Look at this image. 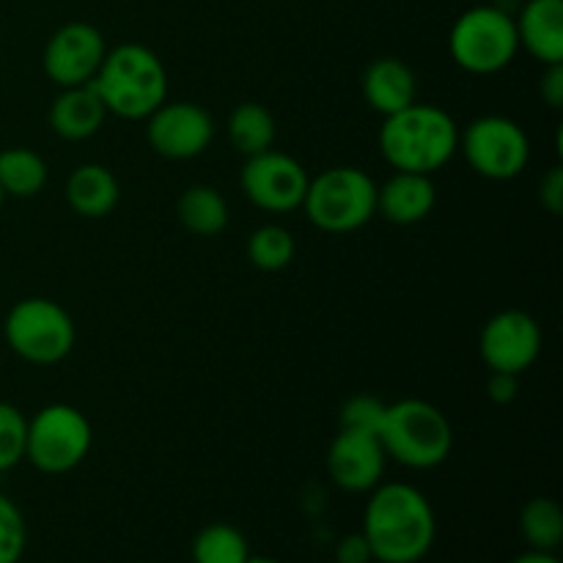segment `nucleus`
Wrapping results in <instances>:
<instances>
[{
  "instance_id": "obj_1",
  "label": "nucleus",
  "mask_w": 563,
  "mask_h": 563,
  "mask_svg": "<svg viewBox=\"0 0 563 563\" xmlns=\"http://www.w3.org/2000/svg\"><path fill=\"white\" fill-rule=\"evenodd\" d=\"M361 533L377 563H421L438 539V517L418 487L383 482L368 493Z\"/></svg>"
},
{
  "instance_id": "obj_2",
  "label": "nucleus",
  "mask_w": 563,
  "mask_h": 563,
  "mask_svg": "<svg viewBox=\"0 0 563 563\" xmlns=\"http://www.w3.org/2000/svg\"><path fill=\"white\" fill-rule=\"evenodd\" d=\"M377 143L394 170L432 176L460 152V126L449 110L412 102L399 113L385 115Z\"/></svg>"
},
{
  "instance_id": "obj_3",
  "label": "nucleus",
  "mask_w": 563,
  "mask_h": 563,
  "mask_svg": "<svg viewBox=\"0 0 563 563\" xmlns=\"http://www.w3.org/2000/svg\"><path fill=\"white\" fill-rule=\"evenodd\" d=\"M91 86L108 115L146 121L168 99V71L146 44L126 42L108 49Z\"/></svg>"
},
{
  "instance_id": "obj_4",
  "label": "nucleus",
  "mask_w": 563,
  "mask_h": 563,
  "mask_svg": "<svg viewBox=\"0 0 563 563\" xmlns=\"http://www.w3.org/2000/svg\"><path fill=\"white\" fill-rule=\"evenodd\" d=\"M379 443L388 460L410 471H434L454 451V429L432 401L401 399L385 410Z\"/></svg>"
},
{
  "instance_id": "obj_5",
  "label": "nucleus",
  "mask_w": 563,
  "mask_h": 563,
  "mask_svg": "<svg viewBox=\"0 0 563 563\" xmlns=\"http://www.w3.org/2000/svg\"><path fill=\"white\" fill-rule=\"evenodd\" d=\"M300 209L324 234H352L377 214V181L352 165L328 168L308 181Z\"/></svg>"
},
{
  "instance_id": "obj_6",
  "label": "nucleus",
  "mask_w": 563,
  "mask_h": 563,
  "mask_svg": "<svg viewBox=\"0 0 563 563\" xmlns=\"http://www.w3.org/2000/svg\"><path fill=\"white\" fill-rule=\"evenodd\" d=\"M3 339L20 361L55 366L75 350L77 328L69 311L49 297H25L5 313Z\"/></svg>"
},
{
  "instance_id": "obj_7",
  "label": "nucleus",
  "mask_w": 563,
  "mask_h": 563,
  "mask_svg": "<svg viewBox=\"0 0 563 563\" xmlns=\"http://www.w3.org/2000/svg\"><path fill=\"white\" fill-rule=\"evenodd\" d=\"M449 53L471 75H498L520 53L515 16L498 5H473L456 16L449 33Z\"/></svg>"
},
{
  "instance_id": "obj_8",
  "label": "nucleus",
  "mask_w": 563,
  "mask_h": 563,
  "mask_svg": "<svg viewBox=\"0 0 563 563\" xmlns=\"http://www.w3.org/2000/svg\"><path fill=\"white\" fill-rule=\"evenodd\" d=\"M93 443V429L77 407L47 405L27 418L25 462L44 476H64L86 462Z\"/></svg>"
},
{
  "instance_id": "obj_9",
  "label": "nucleus",
  "mask_w": 563,
  "mask_h": 563,
  "mask_svg": "<svg viewBox=\"0 0 563 563\" xmlns=\"http://www.w3.org/2000/svg\"><path fill=\"white\" fill-rule=\"evenodd\" d=\"M460 152L489 181H511L531 163L528 132L509 115H478L460 130Z\"/></svg>"
},
{
  "instance_id": "obj_10",
  "label": "nucleus",
  "mask_w": 563,
  "mask_h": 563,
  "mask_svg": "<svg viewBox=\"0 0 563 563\" xmlns=\"http://www.w3.org/2000/svg\"><path fill=\"white\" fill-rule=\"evenodd\" d=\"M308 170L291 154L269 148V152L245 157L240 174V187L247 201L269 214H286L302 207L308 192Z\"/></svg>"
},
{
  "instance_id": "obj_11",
  "label": "nucleus",
  "mask_w": 563,
  "mask_h": 563,
  "mask_svg": "<svg viewBox=\"0 0 563 563\" xmlns=\"http://www.w3.org/2000/svg\"><path fill=\"white\" fill-rule=\"evenodd\" d=\"M478 352L489 372L522 377L542 355V328L528 311H500L482 328Z\"/></svg>"
},
{
  "instance_id": "obj_12",
  "label": "nucleus",
  "mask_w": 563,
  "mask_h": 563,
  "mask_svg": "<svg viewBox=\"0 0 563 563\" xmlns=\"http://www.w3.org/2000/svg\"><path fill=\"white\" fill-rule=\"evenodd\" d=\"M108 55L102 31L91 22H66L44 44L42 66L58 88L88 86Z\"/></svg>"
},
{
  "instance_id": "obj_13",
  "label": "nucleus",
  "mask_w": 563,
  "mask_h": 563,
  "mask_svg": "<svg viewBox=\"0 0 563 563\" xmlns=\"http://www.w3.org/2000/svg\"><path fill=\"white\" fill-rule=\"evenodd\" d=\"M146 137L159 157L185 163L207 152L214 137V121L201 104L165 99L146 119Z\"/></svg>"
},
{
  "instance_id": "obj_14",
  "label": "nucleus",
  "mask_w": 563,
  "mask_h": 563,
  "mask_svg": "<svg viewBox=\"0 0 563 563\" xmlns=\"http://www.w3.org/2000/svg\"><path fill=\"white\" fill-rule=\"evenodd\" d=\"M385 454L379 434L339 429L328 449V476L339 489L350 495H366L383 484Z\"/></svg>"
},
{
  "instance_id": "obj_15",
  "label": "nucleus",
  "mask_w": 563,
  "mask_h": 563,
  "mask_svg": "<svg viewBox=\"0 0 563 563\" xmlns=\"http://www.w3.org/2000/svg\"><path fill=\"white\" fill-rule=\"evenodd\" d=\"M438 187L432 176L394 170L388 181L377 185V214L394 225L423 223L434 212Z\"/></svg>"
},
{
  "instance_id": "obj_16",
  "label": "nucleus",
  "mask_w": 563,
  "mask_h": 563,
  "mask_svg": "<svg viewBox=\"0 0 563 563\" xmlns=\"http://www.w3.org/2000/svg\"><path fill=\"white\" fill-rule=\"evenodd\" d=\"M104 119H108V110H104L102 99H99L97 88L91 82L88 86L60 88V93L47 110L49 130L71 143L88 141V137L97 135L104 126Z\"/></svg>"
},
{
  "instance_id": "obj_17",
  "label": "nucleus",
  "mask_w": 563,
  "mask_h": 563,
  "mask_svg": "<svg viewBox=\"0 0 563 563\" xmlns=\"http://www.w3.org/2000/svg\"><path fill=\"white\" fill-rule=\"evenodd\" d=\"M363 99L368 108L377 110L379 115H394L399 110L410 108L418 97V82L416 71L405 64L401 58L385 55V58L372 60L363 71L361 80Z\"/></svg>"
},
{
  "instance_id": "obj_18",
  "label": "nucleus",
  "mask_w": 563,
  "mask_h": 563,
  "mask_svg": "<svg viewBox=\"0 0 563 563\" xmlns=\"http://www.w3.org/2000/svg\"><path fill=\"white\" fill-rule=\"evenodd\" d=\"M520 47L539 64H563V0H528L515 20Z\"/></svg>"
},
{
  "instance_id": "obj_19",
  "label": "nucleus",
  "mask_w": 563,
  "mask_h": 563,
  "mask_svg": "<svg viewBox=\"0 0 563 563\" xmlns=\"http://www.w3.org/2000/svg\"><path fill=\"white\" fill-rule=\"evenodd\" d=\"M64 196L75 214L86 220H102L119 207L121 187L110 168L99 163H82L66 179Z\"/></svg>"
},
{
  "instance_id": "obj_20",
  "label": "nucleus",
  "mask_w": 563,
  "mask_h": 563,
  "mask_svg": "<svg viewBox=\"0 0 563 563\" xmlns=\"http://www.w3.org/2000/svg\"><path fill=\"white\" fill-rule=\"evenodd\" d=\"M179 223L196 236H220L229 225V203L223 192L212 185L187 187L176 203Z\"/></svg>"
},
{
  "instance_id": "obj_21",
  "label": "nucleus",
  "mask_w": 563,
  "mask_h": 563,
  "mask_svg": "<svg viewBox=\"0 0 563 563\" xmlns=\"http://www.w3.org/2000/svg\"><path fill=\"white\" fill-rule=\"evenodd\" d=\"M229 141L242 157H256V154L275 148L278 137V124L267 104L262 102H242L231 110L229 115Z\"/></svg>"
},
{
  "instance_id": "obj_22",
  "label": "nucleus",
  "mask_w": 563,
  "mask_h": 563,
  "mask_svg": "<svg viewBox=\"0 0 563 563\" xmlns=\"http://www.w3.org/2000/svg\"><path fill=\"white\" fill-rule=\"evenodd\" d=\"M47 163L42 154L25 146L0 152V190L5 198H36L47 187Z\"/></svg>"
},
{
  "instance_id": "obj_23",
  "label": "nucleus",
  "mask_w": 563,
  "mask_h": 563,
  "mask_svg": "<svg viewBox=\"0 0 563 563\" xmlns=\"http://www.w3.org/2000/svg\"><path fill=\"white\" fill-rule=\"evenodd\" d=\"M520 533L531 550L555 553L563 542V509L553 498H531L520 511Z\"/></svg>"
},
{
  "instance_id": "obj_24",
  "label": "nucleus",
  "mask_w": 563,
  "mask_h": 563,
  "mask_svg": "<svg viewBox=\"0 0 563 563\" xmlns=\"http://www.w3.org/2000/svg\"><path fill=\"white\" fill-rule=\"evenodd\" d=\"M192 563H247L251 548L240 528L229 522H212L196 533L190 544Z\"/></svg>"
},
{
  "instance_id": "obj_25",
  "label": "nucleus",
  "mask_w": 563,
  "mask_h": 563,
  "mask_svg": "<svg viewBox=\"0 0 563 563\" xmlns=\"http://www.w3.org/2000/svg\"><path fill=\"white\" fill-rule=\"evenodd\" d=\"M247 262L262 273H280L295 262L297 242L289 229L278 223L258 225L251 236H247Z\"/></svg>"
},
{
  "instance_id": "obj_26",
  "label": "nucleus",
  "mask_w": 563,
  "mask_h": 563,
  "mask_svg": "<svg viewBox=\"0 0 563 563\" xmlns=\"http://www.w3.org/2000/svg\"><path fill=\"white\" fill-rule=\"evenodd\" d=\"M27 418L20 407L0 401V476L25 462Z\"/></svg>"
},
{
  "instance_id": "obj_27",
  "label": "nucleus",
  "mask_w": 563,
  "mask_h": 563,
  "mask_svg": "<svg viewBox=\"0 0 563 563\" xmlns=\"http://www.w3.org/2000/svg\"><path fill=\"white\" fill-rule=\"evenodd\" d=\"M27 544V526L20 506L0 493V563H20Z\"/></svg>"
},
{
  "instance_id": "obj_28",
  "label": "nucleus",
  "mask_w": 563,
  "mask_h": 563,
  "mask_svg": "<svg viewBox=\"0 0 563 563\" xmlns=\"http://www.w3.org/2000/svg\"><path fill=\"white\" fill-rule=\"evenodd\" d=\"M385 405L383 399L372 394H357L341 405L339 412V429H357V432H372L379 434V427L385 421Z\"/></svg>"
},
{
  "instance_id": "obj_29",
  "label": "nucleus",
  "mask_w": 563,
  "mask_h": 563,
  "mask_svg": "<svg viewBox=\"0 0 563 563\" xmlns=\"http://www.w3.org/2000/svg\"><path fill=\"white\" fill-rule=\"evenodd\" d=\"M539 203L550 214H563V165H553L539 181Z\"/></svg>"
},
{
  "instance_id": "obj_30",
  "label": "nucleus",
  "mask_w": 563,
  "mask_h": 563,
  "mask_svg": "<svg viewBox=\"0 0 563 563\" xmlns=\"http://www.w3.org/2000/svg\"><path fill=\"white\" fill-rule=\"evenodd\" d=\"M539 93L553 110L563 108V64H548L539 77Z\"/></svg>"
},
{
  "instance_id": "obj_31",
  "label": "nucleus",
  "mask_w": 563,
  "mask_h": 563,
  "mask_svg": "<svg viewBox=\"0 0 563 563\" xmlns=\"http://www.w3.org/2000/svg\"><path fill=\"white\" fill-rule=\"evenodd\" d=\"M372 550H368L366 537L361 531L350 533L335 544V563H372Z\"/></svg>"
},
{
  "instance_id": "obj_32",
  "label": "nucleus",
  "mask_w": 563,
  "mask_h": 563,
  "mask_svg": "<svg viewBox=\"0 0 563 563\" xmlns=\"http://www.w3.org/2000/svg\"><path fill=\"white\" fill-rule=\"evenodd\" d=\"M517 379L520 377H515V374L489 372L487 396L495 401V405H509V401L517 399Z\"/></svg>"
},
{
  "instance_id": "obj_33",
  "label": "nucleus",
  "mask_w": 563,
  "mask_h": 563,
  "mask_svg": "<svg viewBox=\"0 0 563 563\" xmlns=\"http://www.w3.org/2000/svg\"><path fill=\"white\" fill-rule=\"evenodd\" d=\"M511 563H561L555 553H542V550H528V553L517 555Z\"/></svg>"
},
{
  "instance_id": "obj_34",
  "label": "nucleus",
  "mask_w": 563,
  "mask_h": 563,
  "mask_svg": "<svg viewBox=\"0 0 563 563\" xmlns=\"http://www.w3.org/2000/svg\"><path fill=\"white\" fill-rule=\"evenodd\" d=\"M247 563H280V561L269 559V555H251V559H247Z\"/></svg>"
},
{
  "instance_id": "obj_35",
  "label": "nucleus",
  "mask_w": 563,
  "mask_h": 563,
  "mask_svg": "<svg viewBox=\"0 0 563 563\" xmlns=\"http://www.w3.org/2000/svg\"><path fill=\"white\" fill-rule=\"evenodd\" d=\"M3 201H5V196H3V190H0V209H3Z\"/></svg>"
}]
</instances>
